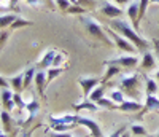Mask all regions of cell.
Wrapping results in <instances>:
<instances>
[{"label": "cell", "mask_w": 159, "mask_h": 137, "mask_svg": "<svg viewBox=\"0 0 159 137\" xmlns=\"http://www.w3.org/2000/svg\"><path fill=\"white\" fill-rule=\"evenodd\" d=\"M25 110H27V120H25V123L24 125H29V123L37 116V113H38V110H40V102L34 97V99H30L27 104H25Z\"/></svg>", "instance_id": "15"}, {"label": "cell", "mask_w": 159, "mask_h": 137, "mask_svg": "<svg viewBox=\"0 0 159 137\" xmlns=\"http://www.w3.org/2000/svg\"><path fill=\"white\" fill-rule=\"evenodd\" d=\"M121 137H130V134H129V132H124V134H123Z\"/></svg>", "instance_id": "46"}, {"label": "cell", "mask_w": 159, "mask_h": 137, "mask_svg": "<svg viewBox=\"0 0 159 137\" xmlns=\"http://www.w3.org/2000/svg\"><path fill=\"white\" fill-rule=\"evenodd\" d=\"M2 104H3V108L8 110V112H11L13 108L16 107L15 92H11L8 88H2Z\"/></svg>", "instance_id": "12"}, {"label": "cell", "mask_w": 159, "mask_h": 137, "mask_svg": "<svg viewBox=\"0 0 159 137\" xmlns=\"http://www.w3.org/2000/svg\"><path fill=\"white\" fill-rule=\"evenodd\" d=\"M154 77H156V80H159V70L156 72V75H154Z\"/></svg>", "instance_id": "47"}, {"label": "cell", "mask_w": 159, "mask_h": 137, "mask_svg": "<svg viewBox=\"0 0 159 137\" xmlns=\"http://www.w3.org/2000/svg\"><path fill=\"white\" fill-rule=\"evenodd\" d=\"M110 27H111L113 31H116L119 35L126 37L139 51H143V53L148 51L150 43H148L145 38H142V37L137 34V31H135L127 21H124V19H111V21H110Z\"/></svg>", "instance_id": "1"}, {"label": "cell", "mask_w": 159, "mask_h": 137, "mask_svg": "<svg viewBox=\"0 0 159 137\" xmlns=\"http://www.w3.org/2000/svg\"><path fill=\"white\" fill-rule=\"evenodd\" d=\"M151 110H157L159 112V97H156L154 94H148L147 96V101H145V105L142 108V112H139L140 115H145Z\"/></svg>", "instance_id": "14"}, {"label": "cell", "mask_w": 159, "mask_h": 137, "mask_svg": "<svg viewBox=\"0 0 159 137\" xmlns=\"http://www.w3.org/2000/svg\"><path fill=\"white\" fill-rule=\"evenodd\" d=\"M30 24H32L30 21H25V19H22V18H18L15 22L11 24V27H10V29H11V31H16L18 27H25V26H30Z\"/></svg>", "instance_id": "34"}, {"label": "cell", "mask_w": 159, "mask_h": 137, "mask_svg": "<svg viewBox=\"0 0 159 137\" xmlns=\"http://www.w3.org/2000/svg\"><path fill=\"white\" fill-rule=\"evenodd\" d=\"M52 126V129H54L56 132H69V131H72L76 125H51Z\"/></svg>", "instance_id": "32"}, {"label": "cell", "mask_w": 159, "mask_h": 137, "mask_svg": "<svg viewBox=\"0 0 159 137\" xmlns=\"http://www.w3.org/2000/svg\"><path fill=\"white\" fill-rule=\"evenodd\" d=\"M156 56L153 53H150V51H145L143 53V56H142V61H140V65H139V68H142L143 72H150V70H153V68L156 67Z\"/></svg>", "instance_id": "10"}, {"label": "cell", "mask_w": 159, "mask_h": 137, "mask_svg": "<svg viewBox=\"0 0 159 137\" xmlns=\"http://www.w3.org/2000/svg\"><path fill=\"white\" fill-rule=\"evenodd\" d=\"M10 85L13 86L15 92H21L24 89V73H18L15 77L10 78Z\"/></svg>", "instance_id": "20"}, {"label": "cell", "mask_w": 159, "mask_h": 137, "mask_svg": "<svg viewBox=\"0 0 159 137\" xmlns=\"http://www.w3.org/2000/svg\"><path fill=\"white\" fill-rule=\"evenodd\" d=\"M19 16H16V15H2V18H0V27H2V31L5 29V27H11V24L15 22L16 19H18Z\"/></svg>", "instance_id": "23"}, {"label": "cell", "mask_w": 159, "mask_h": 137, "mask_svg": "<svg viewBox=\"0 0 159 137\" xmlns=\"http://www.w3.org/2000/svg\"><path fill=\"white\" fill-rule=\"evenodd\" d=\"M100 13L103 16H107L110 19H118L119 16H123V8H119L115 2H103L100 5Z\"/></svg>", "instance_id": "7"}, {"label": "cell", "mask_w": 159, "mask_h": 137, "mask_svg": "<svg viewBox=\"0 0 159 137\" xmlns=\"http://www.w3.org/2000/svg\"><path fill=\"white\" fill-rule=\"evenodd\" d=\"M56 5H57V8H59L61 11H64V13H67V10L72 7V3L69 2V0H56Z\"/></svg>", "instance_id": "35"}, {"label": "cell", "mask_w": 159, "mask_h": 137, "mask_svg": "<svg viewBox=\"0 0 159 137\" xmlns=\"http://www.w3.org/2000/svg\"><path fill=\"white\" fill-rule=\"evenodd\" d=\"M29 5H34V7H37V5H46L49 10H54L56 7V0H25Z\"/></svg>", "instance_id": "24"}, {"label": "cell", "mask_w": 159, "mask_h": 137, "mask_svg": "<svg viewBox=\"0 0 159 137\" xmlns=\"http://www.w3.org/2000/svg\"><path fill=\"white\" fill-rule=\"evenodd\" d=\"M51 137H73V134L72 132H52L51 134Z\"/></svg>", "instance_id": "39"}, {"label": "cell", "mask_w": 159, "mask_h": 137, "mask_svg": "<svg viewBox=\"0 0 159 137\" xmlns=\"http://www.w3.org/2000/svg\"><path fill=\"white\" fill-rule=\"evenodd\" d=\"M151 3H159V0H151Z\"/></svg>", "instance_id": "48"}, {"label": "cell", "mask_w": 159, "mask_h": 137, "mask_svg": "<svg viewBox=\"0 0 159 137\" xmlns=\"http://www.w3.org/2000/svg\"><path fill=\"white\" fill-rule=\"evenodd\" d=\"M15 102H16V105L21 108V110H24V108H25V104H27V102H24V101H22L21 92H15Z\"/></svg>", "instance_id": "36"}, {"label": "cell", "mask_w": 159, "mask_h": 137, "mask_svg": "<svg viewBox=\"0 0 159 137\" xmlns=\"http://www.w3.org/2000/svg\"><path fill=\"white\" fill-rule=\"evenodd\" d=\"M157 92H159V91H157Z\"/></svg>", "instance_id": "51"}, {"label": "cell", "mask_w": 159, "mask_h": 137, "mask_svg": "<svg viewBox=\"0 0 159 137\" xmlns=\"http://www.w3.org/2000/svg\"><path fill=\"white\" fill-rule=\"evenodd\" d=\"M153 137H159V131H157V132H156V134H154Z\"/></svg>", "instance_id": "49"}, {"label": "cell", "mask_w": 159, "mask_h": 137, "mask_svg": "<svg viewBox=\"0 0 159 137\" xmlns=\"http://www.w3.org/2000/svg\"><path fill=\"white\" fill-rule=\"evenodd\" d=\"M154 50H156V59H157V62H159V42H157V40L154 42Z\"/></svg>", "instance_id": "41"}, {"label": "cell", "mask_w": 159, "mask_h": 137, "mask_svg": "<svg viewBox=\"0 0 159 137\" xmlns=\"http://www.w3.org/2000/svg\"><path fill=\"white\" fill-rule=\"evenodd\" d=\"M124 131H126V126H121V128H118V129H115L108 137H121L123 134H124Z\"/></svg>", "instance_id": "37"}, {"label": "cell", "mask_w": 159, "mask_h": 137, "mask_svg": "<svg viewBox=\"0 0 159 137\" xmlns=\"http://www.w3.org/2000/svg\"><path fill=\"white\" fill-rule=\"evenodd\" d=\"M126 13H127L130 22L134 24V29L139 31V26H140V0H134L132 3H129Z\"/></svg>", "instance_id": "9"}, {"label": "cell", "mask_w": 159, "mask_h": 137, "mask_svg": "<svg viewBox=\"0 0 159 137\" xmlns=\"http://www.w3.org/2000/svg\"><path fill=\"white\" fill-rule=\"evenodd\" d=\"M124 96H126V94H124L121 89H115V91H111V92H110V99H111L115 104H118V105H119L121 102H124V101H126V99H124Z\"/></svg>", "instance_id": "28"}, {"label": "cell", "mask_w": 159, "mask_h": 137, "mask_svg": "<svg viewBox=\"0 0 159 137\" xmlns=\"http://www.w3.org/2000/svg\"><path fill=\"white\" fill-rule=\"evenodd\" d=\"M119 89H121L126 96H129L130 99H139L142 96V83H140V77L137 73H132V75H123L121 80L118 83Z\"/></svg>", "instance_id": "2"}, {"label": "cell", "mask_w": 159, "mask_h": 137, "mask_svg": "<svg viewBox=\"0 0 159 137\" xmlns=\"http://www.w3.org/2000/svg\"><path fill=\"white\" fill-rule=\"evenodd\" d=\"M62 61H64V54L62 53H57L56 58H54V62H52V65H54V67H61Z\"/></svg>", "instance_id": "38"}, {"label": "cell", "mask_w": 159, "mask_h": 137, "mask_svg": "<svg viewBox=\"0 0 159 137\" xmlns=\"http://www.w3.org/2000/svg\"><path fill=\"white\" fill-rule=\"evenodd\" d=\"M7 38H8V32H7V31H2V45L5 43Z\"/></svg>", "instance_id": "42"}, {"label": "cell", "mask_w": 159, "mask_h": 137, "mask_svg": "<svg viewBox=\"0 0 159 137\" xmlns=\"http://www.w3.org/2000/svg\"><path fill=\"white\" fill-rule=\"evenodd\" d=\"M67 13H69V15H84V13H86V8L84 7H80V5H72L69 10H67Z\"/></svg>", "instance_id": "33"}, {"label": "cell", "mask_w": 159, "mask_h": 137, "mask_svg": "<svg viewBox=\"0 0 159 137\" xmlns=\"http://www.w3.org/2000/svg\"><path fill=\"white\" fill-rule=\"evenodd\" d=\"M2 126H3V131L10 132L11 131V116H10V112L8 110H2Z\"/></svg>", "instance_id": "25"}, {"label": "cell", "mask_w": 159, "mask_h": 137, "mask_svg": "<svg viewBox=\"0 0 159 137\" xmlns=\"http://www.w3.org/2000/svg\"><path fill=\"white\" fill-rule=\"evenodd\" d=\"M35 86H37V91L38 94L42 96V97H45V86L48 85L46 83V73L45 70H37V75H35Z\"/></svg>", "instance_id": "17"}, {"label": "cell", "mask_w": 159, "mask_h": 137, "mask_svg": "<svg viewBox=\"0 0 159 137\" xmlns=\"http://www.w3.org/2000/svg\"><path fill=\"white\" fill-rule=\"evenodd\" d=\"M145 89H147V96H148V94H156V92L159 91V86H157V83H156L153 78H147Z\"/></svg>", "instance_id": "27"}, {"label": "cell", "mask_w": 159, "mask_h": 137, "mask_svg": "<svg viewBox=\"0 0 159 137\" xmlns=\"http://www.w3.org/2000/svg\"><path fill=\"white\" fill-rule=\"evenodd\" d=\"M103 65H119L121 68H135L137 65H140V59L135 54H129V56H119L110 61H105Z\"/></svg>", "instance_id": "5"}, {"label": "cell", "mask_w": 159, "mask_h": 137, "mask_svg": "<svg viewBox=\"0 0 159 137\" xmlns=\"http://www.w3.org/2000/svg\"><path fill=\"white\" fill-rule=\"evenodd\" d=\"M75 108V112H80V110H89V112H97L99 110V105L96 102H91L89 99H84L81 102H78L73 105Z\"/></svg>", "instance_id": "18"}, {"label": "cell", "mask_w": 159, "mask_h": 137, "mask_svg": "<svg viewBox=\"0 0 159 137\" xmlns=\"http://www.w3.org/2000/svg\"><path fill=\"white\" fill-rule=\"evenodd\" d=\"M62 72H64V68H62V67H57V68H48V70H46V83L49 85L51 81L54 80L56 77H59Z\"/></svg>", "instance_id": "26"}, {"label": "cell", "mask_w": 159, "mask_h": 137, "mask_svg": "<svg viewBox=\"0 0 159 137\" xmlns=\"http://www.w3.org/2000/svg\"><path fill=\"white\" fill-rule=\"evenodd\" d=\"M107 34H110L111 35V38H113V43L119 48V50H121L123 53H127V54H135L139 50L134 46V45H132L130 42H129V40L126 38V37H123V35H119L116 31H113L111 29V27H110V29H107Z\"/></svg>", "instance_id": "4"}, {"label": "cell", "mask_w": 159, "mask_h": 137, "mask_svg": "<svg viewBox=\"0 0 159 137\" xmlns=\"http://www.w3.org/2000/svg\"><path fill=\"white\" fill-rule=\"evenodd\" d=\"M56 54H57L56 50H48V51L43 54V58L37 62V68H38V70H45V68H49V67L52 65V62H54Z\"/></svg>", "instance_id": "11"}, {"label": "cell", "mask_w": 159, "mask_h": 137, "mask_svg": "<svg viewBox=\"0 0 159 137\" xmlns=\"http://www.w3.org/2000/svg\"><path fill=\"white\" fill-rule=\"evenodd\" d=\"M37 75V65H29L24 70V89H27L32 85V80H35Z\"/></svg>", "instance_id": "19"}, {"label": "cell", "mask_w": 159, "mask_h": 137, "mask_svg": "<svg viewBox=\"0 0 159 137\" xmlns=\"http://www.w3.org/2000/svg\"><path fill=\"white\" fill-rule=\"evenodd\" d=\"M99 107H103V108H108V110H118V104H115L111 99H105L102 97L99 102H97Z\"/></svg>", "instance_id": "29"}, {"label": "cell", "mask_w": 159, "mask_h": 137, "mask_svg": "<svg viewBox=\"0 0 159 137\" xmlns=\"http://www.w3.org/2000/svg\"><path fill=\"white\" fill-rule=\"evenodd\" d=\"M130 132L134 134L135 137H140V135H147V128L142 126V125H132L130 126Z\"/></svg>", "instance_id": "31"}, {"label": "cell", "mask_w": 159, "mask_h": 137, "mask_svg": "<svg viewBox=\"0 0 159 137\" xmlns=\"http://www.w3.org/2000/svg\"><path fill=\"white\" fill-rule=\"evenodd\" d=\"M103 92H105V88H103V86H97L96 89H92V92L89 94L88 99H89L91 102H96V104H97V102L103 97Z\"/></svg>", "instance_id": "22"}, {"label": "cell", "mask_w": 159, "mask_h": 137, "mask_svg": "<svg viewBox=\"0 0 159 137\" xmlns=\"http://www.w3.org/2000/svg\"><path fill=\"white\" fill-rule=\"evenodd\" d=\"M0 80H2V88H8V83L5 81V77H0Z\"/></svg>", "instance_id": "43"}, {"label": "cell", "mask_w": 159, "mask_h": 137, "mask_svg": "<svg viewBox=\"0 0 159 137\" xmlns=\"http://www.w3.org/2000/svg\"><path fill=\"white\" fill-rule=\"evenodd\" d=\"M76 123H78V125H81V126H84V128H88L92 137H103L102 129H100V126L97 125L96 120L88 118V116H78Z\"/></svg>", "instance_id": "8"}, {"label": "cell", "mask_w": 159, "mask_h": 137, "mask_svg": "<svg viewBox=\"0 0 159 137\" xmlns=\"http://www.w3.org/2000/svg\"><path fill=\"white\" fill-rule=\"evenodd\" d=\"M80 22L84 26V29L88 31V34H89L91 37H94L97 42L107 45V46H111V45H113V40L108 38L107 31H103L99 22L92 21V19H89V18H84V16H80Z\"/></svg>", "instance_id": "3"}, {"label": "cell", "mask_w": 159, "mask_h": 137, "mask_svg": "<svg viewBox=\"0 0 159 137\" xmlns=\"http://www.w3.org/2000/svg\"><path fill=\"white\" fill-rule=\"evenodd\" d=\"M140 137H148V135H140Z\"/></svg>", "instance_id": "50"}, {"label": "cell", "mask_w": 159, "mask_h": 137, "mask_svg": "<svg viewBox=\"0 0 159 137\" xmlns=\"http://www.w3.org/2000/svg\"><path fill=\"white\" fill-rule=\"evenodd\" d=\"M0 137H8V134H7V132H5V131H3V132H2V134H0Z\"/></svg>", "instance_id": "45"}, {"label": "cell", "mask_w": 159, "mask_h": 137, "mask_svg": "<svg viewBox=\"0 0 159 137\" xmlns=\"http://www.w3.org/2000/svg\"><path fill=\"white\" fill-rule=\"evenodd\" d=\"M102 78H96V77H80L78 78V83L83 89V96L84 99L89 97V94L92 92V89H96L99 85H100Z\"/></svg>", "instance_id": "6"}, {"label": "cell", "mask_w": 159, "mask_h": 137, "mask_svg": "<svg viewBox=\"0 0 159 137\" xmlns=\"http://www.w3.org/2000/svg\"><path fill=\"white\" fill-rule=\"evenodd\" d=\"M142 108H143V105L139 101H134V99L124 101V102H121V104L118 105V110H121V112H130V113L142 112Z\"/></svg>", "instance_id": "13"}, {"label": "cell", "mask_w": 159, "mask_h": 137, "mask_svg": "<svg viewBox=\"0 0 159 137\" xmlns=\"http://www.w3.org/2000/svg\"><path fill=\"white\" fill-rule=\"evenodd\" d=\"M111 2H115L116 5H127V3H132L134 0H111Z\"/></svg>", "instance_id": "40"}, {"label": "cell", "mask_w": 159, "mask_h": 137, "mask_svg": "<svg viewBox=\"0 0 159 137\" xmlns=\"http://www.w3.org/2000/svg\"><path fill=\"white\" fill-rule=\"evenodd\" d=\"M108 68L105 70V75L102 77V83H108V80H111L113 77L121 73V67L119 65H107Z\"/></svg>", "instance_id": "21"}, {"label": "cell", "mask_w": 159, "mask_h": 137, "mask_svg": "<svg viewBox=\"0 0 159 137\" xmlns=\"http://www.w3.org/2000/svg\"><path fill=\"white\" fill-rule=\"evenodd\" d=\"M80 115H62V116H49L51 125H78L76 120Z\"/></svg>", "instance_id": "16"}, {"label": "cell", "mask_w": 159, "mask_h": 137, "mask_svg": "<svg viewBox=\"0 0 159 137\" xmlns=\"http://www.w3.org/2000/svg\"><path fill=\"white\" fill-rule=\"evenodd\" d=\"M72 5H80V7H84V8H94L97 5L96 0H69Z\"/></svg>", "instance_id": "30"}, {"label": "cell", "mask_w": 159, "mask_h": 137, "mask_svg": "<svg viewBox=\"0 0 159 137\" xmlns=\"http://www.w3.org/2000/svg\"><path fill=\"white\" fill-rule=\"evenodd\" d=\"M32 132V131H30ZM30 132H24V137H32V134Z\"/></svg>", "instance_id": "44"}]
</instances>
